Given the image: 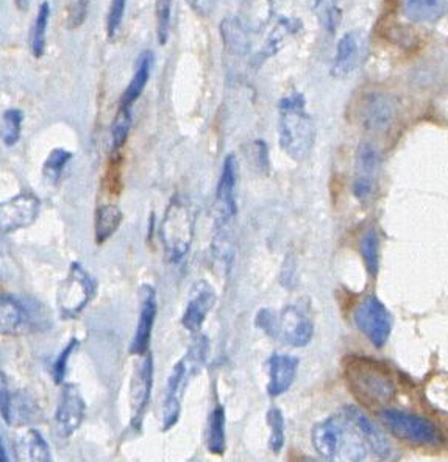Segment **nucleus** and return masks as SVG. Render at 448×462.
Listing matches in <instances>:
<instances>
[{
  "label": "nucleus",
  "mask_w": 448,
  "mask_h": 462,
  "mask_svg": "<svg viewBox=\"0 0 448 462\" xmlns=\"http://www.w3.org/2000/svg\"><path fill=\"white\" fill-rule=\"evenodd\" d=\"M208 350V340L200 336L189 347L188 353L173 366V369L167 378L164 401H163V431H169L177 425L182 416V401L186 387H188L192 377H196L202 369Z\"/></svg>",
  "instance_id": "nucleus-3"
},
{
  "label": "nucleus",
  "mask_w": 448,
  "mask_h": 462,
  "mask_svg": "<svg viewBox=\"0 0 448 462\" xmlns=\"http://www.w3.org/2000/svg\"><path fill=\"white\" fill-rule=\"evenodd\" d=\"M352 391L369 403H386L396 394L391 375L377 361L353 358L345 369Z\"/></svg>",
  "instance_id": "nucleus-5"
},
{
  "label": "nucleus",
  "mask_w": 448,
  "mask_h": 462,
  "mask_svg": "<svg viewBox=\"0 0 448 462\" xmlns=\"http://www.w3.org/2000/svg\"><path fill=\"white\" fill-rule=\"evenodd\" d=\"M127 0H111L108 17H106V36L113 38L117 33L125 13Z\"/></svg>",
  "instance_id": "nucleus-38"
},
{
  "label": "nucleus",
  "mask_w": 448,
  "mask_h": 462,
  "mask_svg": "<svg viewBox=\"0 0 448 462\" xmlns=\"http://www.w3.org/2000/svg\"><path fill=\"white\" fill-rule=\"evenodd\" d=\"M91 0H72L68 11V25L69 29H77L82 25L88 15Z\"/></svg>",
  "instance_id": "nucleus-39"
},
{
  "label": "nucleus",
  "mask_w": 448,
  "mask_h": 462,
  "mask_svg": "<svg viewBox=\"0 0 448 462\" xmlns=\"http://www.w3.org/2000/svg\"><path fill=\"white\" fill-rule=\"evenodd\" d=\"M188 2H189L191 5H194V3H196V2H197V0H188Z\"/></svg>",
  "instance_id": "nucleus-44"
},
{
  "label": "nucleus",
  "mask_w": 448,
  "mask_h": 462,
  "mask_svg": "<svg viewBox=\"0 0 448 462\" xmlns=\"http://www.w3.org/2000/svg\"><path fill=\"white\" fill-rule=\"evenodd\" d=\"M153 389V358L150 353H145L143 359L133 372L130 383V410H131V426L141 428L144 416L149 407L150 395Z\"/></svg>",
  "instance_id": "nucleus-13"
},
{
  "label": "nucleus",
  "mask_w": 448,
  "mask_h": 462,
  "mask_svg": "<svg viewBox=\"0 0 448 462\" xmlns=\"http://www.w3.org/2000/svg\"><path fill=\"white\" fill-rule=\"evenodd\" d=\"M24 113L21 110H6L2 116V140L6 147L15 145L21 138Z\"/></svg>",
  "instance_id": "nucleus-34"
},
{
  "label": "nucleus",
  "mask_w": 448,
  "mask_h": 462,
  "mask_svg": "<svg viewBox=\"0 0 448 462\" xmlns=\"http://www.w3.org/2000/svg\"><path fill=\"white\" fill-rule=\"evenodd\" d=\"M157 311H158L157 292L150 284H144L141 287V311H139L136 333L130 344L131 354L144 356L147 350H149L152 330L157 319Z\"/></svg>",
  "instance_id": "nucleus-18"
},
{
  "label": "nucleus",
  "mask_w": 448,
  "mask_h": 462,
  "mask_svg": "<svg viewBox=\"0 0 448 462\" xmlns=\"http://www.w3.org/2000/svg\"><path fill=\"white\" fill-rule=\"evenodd\" d=\"M86 403L75 384H64L55 411V428L59 438L69 439L82 426Z\"/></svg>",
  "instance_id": "nucleus-14"
},
{
  "label": "nucleus",
  "mask_w": 448,
  "mask_h": 462,
  "mask_svg": "<svg viewBox=\"0 0 448 462\" xmlns=\"http://www.w3.org/2000/svg\"><path fill=\"white\" fill-rule=\"evenodd\" d=\"M380 420L393 436L419 445H438L442 442V433L439 428L425 417L400 410L380 411Z\"/></svg>",
  "instance_id": "nucleus-7"
},
{
  "label": "nucleus",
  "mask_w": 448,
  "mask_h": 462,
  "mask_svg": "<svg viewBox=\"0 0 448 462\" xmlns=\"http://www.w3.org/2000/svg\"><path fill=\"white\" fill-rule=\"evenodd\" d=\"M0 462H11L10 456H8V452H6L3 439H2V442H0Z\"/></svg>",
  "instance_id": "nucleus-42"
},
{
  "label": "nucleus",
  "mask_w": 448,
  "mask_h": 462,
  "mask_svg": "<svg viewBox=\"0 0 448 462\" xmlns=\"http://www.w3.org/2000/svg\"><path fill=\"white\" fill-rule=\"evenodd\" d=\"M97 283L78 263H72L68 277L58 287L57 305L63 319H75L96 297Z\"/></svg>",
  "instance_id": "nucleus-6"
},
{
  "label": "nucleus",
  "mask_w": 448,
  "mask_h": 462,
  "mask_svg": "<svg viewBox=\"0 0 448 462\" xmlns=\"http://www.w3.org/2000/svg\"><path fill=\"white\" fill-rule=\"evenodd\" d=\"M131 108H125V106H119V111L113 120L111 125V149L113 152H117L122 149L129 133L131 129Z\"/></svg>",
  "instance_id": "nucleus-33"
},
{
  "label": "nucleus",
  "mask_w": 448,
  "mask_h": 462,
  "mask_svg": "<svg viewBox=\"0 0 448 462\" xmlns=\"http://www.w3.org/2000/svg\"><path fill=\"white\" fill-rule=\"evenodd\" d=\"M267 425H269V447L270 450L280 454L284 447L286 440V426L283 412L278 407H270L267 412Z\"/></svg>",
  "instance_id": "nucleus-32"
},
{
  "label": "nucleus",
  "mask_w": 448,
  "mask_h": 462,
  "mask_svg": "<svg viewBox=\"0 0 448 462\" xmlns=\"http://www.w3.org/2000/svg\"><path fill=\"white\" fill-rule=\"evenodd\" d=\"M72 153L64 150V149H55L50 152V155L48 159L44 161L43 166V173L44 178L49 180L50 183H58V180L62 178V173L64 171V167L68 166V163L72 159Z\"/></svg>",
  "instance_id": "nucleus-35"
},
{
  "label": "nucleus",
  "mask_w": 448,
  "mask_h": 462,
  "mask_svg": "<svg viewBox=\"0 0 448 462\" xmlns=\"http://www.w3.org/2000/svg\"><path fill=\"white\" fill-rule=\"evenodd\" d=\"M445 8L447 0H405V15L417 24L438 21Z\"/></svg>",
  "instance_id": "nucleus-25"
},
{
  "label": "nucleus",
  "mask_w": 448,
  "mask_h": 462,
  "mask_svg": "<svg viewBox=\"0 0 448 462\" xmlns=\"http://www.w3.org/2000/svg\"><path fill=\"white\" fill-rule=\"evenodd\" d=\"M194 212L191 205L182 196H175L167 205L159 225L166 258L171 263H180L188 254L194 238Z\"/></svg>",
  "instance_id": "nucleus-4"
},
{
  "label": "nucleus",
  "mask_w": 448,
  "mask_h": 462,
  "mask_svg": "<svg viewBox=\"0 0 448 462\" xmlns=\"http://www.w3.org/2000/svg\"><path fill=\"white\" fill-rule=\"evenodd\" d=\"M171 11H172V0H157L155 13H157V36L158 43L164 45L169 38L171 29Z\"/></svg>",
  "instance_id": "nucleus-36"
},
{
  "label": "nucleus",
  "mask_w": 448,
  "mask_h": 462,
  "mask_svg": "<svg viewBox=\"0 0 448 462\" xmlns=\"http://www.w3.org/2000/svg\"><path fill=\"white\" fill-rule=\"evenodd\" d=\"M278 136L280 145L287 157L302 161L310 155L316 139V129L311 116L306 113L303 94L294 92L280 100Z\"/></svg>",
  "instance_id": "nucleus-2"
},
{
  "label": "nucleus",
  "mask_w": 448,
  "mask_h": 462,
  "mask_svg": "<svg viewBox=\"0 0 448 462\" xmlns=\"http://www.w3.org/2000/svg\"><path fill=\"white\" fill-rule=\"evenodd\" d=\"M77 347H78V340L75 338L71 339L68 342V345L63 348V352L58 354L55 363H53L52 375H53V380H55L57 384H62L64 381L66 370H68V363H69V359L73 354V352L77 350Z\"/></svg>",
  "instance_id": "nucleus-37"
},
{
  "label": "nucleus",
  "mask_w": 448,
  "mask_h": 462,
  "mask_svg": "<svg viewBox=\"0 0 448 462\" xmlns=\"http://www.w3.org/2000/svg\"><path fill=\"white\" fill-rule=\"evenodd\" d=\"M381 166L380 150L372 143H361L354 166L353 196L359 203L367 205L375 196L378 172Z\"/></svg>",
  "instance_id": "nucleus-10"
},
{
  "label": "nucleus",
  "mask_w": 448,
  "mask_h": 462,
  "mask_svg": "<svg viewBox=\"0 0 448 462\" xmlns=\"http://www.w3.org/2000/svg\"><path fill=\"white\" fill-rule=\"evenodd\" d=\"M320 2H322V0H316V6H319V5H320Z\"/></svg>",
  "instance_id": "nucleus-45"
},
{
  "label": "nucleus",
  "mask_w": 448,
  "mask_h": 462,
  "mask_svg": "<svg viewBox=\"0 0 448 462\" xmlns=\"http://www.w3.org/2000/svg\"><path fill=\"white\" fill-rule=\"evenodd\" d=\"M41 211V200L30 191L19 192L17 196L2 203L0 217H2V231L13 233L27 229L38 219Z\"/></svg>",
  "instance_id": "nucleus-15"
},
{
  "label": "nucleus",
  "mask_w": 448,
  "mask_h": 462,
  "mask_svg": "<svg viewBox=\"0 0 448 462\" xmlns=\"http://www.w3.org/2000/svg\"><path fill=\"white\" fill-rule=\"evenodd\" d=\"M298 370V358L292 354L273 353L267 361V373H269V383H267V394L270 397H278L289 391L294 384Z\"/></svg>",
  "instance_id": "nucleus-20"
},
{
  "label": "nucleus",
  "mask_w": 448,
  "mask_h": 462,
  "mask_svg": "<svg viewBox=\"0 0 448 462\" xmlns=\"http://www.w3.org/2000/svg\"><path fill=\"white\" fill-rule=\"evenodd\" d=\"M344 412L350 417L353 424L356 425L359 433L363 434L367 447L375 453V456H378L380 459H386L389 456L392 447L389 444V440H387V438L384 436V433L378 428V425L373 424V421L356 406H345Z\"/></svg>",
  "instance_id": "nucleus-21"
},
{
  "label": "nucleus",
  "mask_w": 448,
  "mask_h": 462,
  "mask_svg": "<svg viewBox=\"0 0 448 462\" xmlns=\"http://www.w3.org/2000/svg\"><path fill=\"white\" fill-rule=\"evenodd\" d=\"M397 117V103L383 92H370L359 106V120L363 129L373 135H381L391 129Z\"/></svg>",
  "instance_id": "nucleus-11"
},
{
  "label": "nucleus",
  "mask_w": 448,
  "mask_h": 462,
  "mask_svg": "<svg viewBox=\"0 0 448 462\" xmlns=\"http://www.w3.org/2000/svg\"><path fill=\"white\" fill-rule=\"evenodd\" d=\"M206 447L208 452L222 456L226 448L225 439V410L222 405L212 407L208 417V433H206Z\"/></svg>",
  "instance_id": "nucleus-26"
},
{
  "label": "nucleus",
  "mask_w": 448,
  "mask_h": 462,
  "mask_svg": "<svg viewBox=\"0 0 448 462\" xmlns=\"http://www.w3.org/2000/svg\"><path fill=\"white\" fill-rule=\"evenodd\" d=\"M220 35H222L226 49L238 55H243L250 49L249 38H247L245 27L239 22L238 17H226L220 22Z\"/></svg>",
  "instance_id": "nucleus-28"
},
{
  "label": "nucleus",
  "mask_w": 448,
  "mask_h": 462,
  "mask_svg": "<svg viewBox=\"0 0 448 462\" xmlns=\"http://www.w3.org/2000/svg\"><path fill=\"white\" fill-rule=\"evenodd\" d=\"M277 320L278 316L270 310H261L256 316V326L261 328L266 334L277 338Z\"/></svg>",
  "instance_id": "nucleus-40"
},
{
  "label": "nucleus",
  "mask_w": 448,
  "mask_h": 462,
  "mask_svg": "<svg viewBox=\"0 0 448 462\" xmlns=\"http://www.w3.org/2000/svg\"><path fill=\"white\" fill-rule=\"evenodd\" d=\"M2 419L10 426H29L43 420V412L25 391L11 392L2 375Z\"/></svg>",
  "instance_id": "nucleus-12"
},
{
  "label": "nucleus",
  "mask_w": 448,
  "mask_h": 462,
  "mask_svg": "<svg viewBox=\"0 0 448 462\" xmlns=\"http://www.w3.org/2000/svg\"><path fill=\"white\" fill-rule=\"evenodd\" d=\"M216 291L206 280H198L192 284L188 305L182 317V325L191 333H198L205 319L216 305Z\"/></svg>",
  "instance_id": "nucleus-17"
},
{
  "label": "nucleus",
  "mask_w": 448,
  "mask_h": 462,
  "mask_svg": "<svg viewBox=\"0 0 448 462\" xmlns=\"http://www.w3.org/2000/svg\"><path fill=\"white\" fill-rule=\"evenodd\" d=\"M359 252L364 259L367 273L375 278L380 267V238L375 230L369 229L363 233L359 239Z\"/></svg>",
  "instance_id": "nucleus-30"
},
{
  "label": "nucleus",
  "mask_w": 448,
  "mask_h": 462,
  "mask_svg": "<svg viewBox=\"0 0 448 462\" xmlns=\"http://www.w3.org/2000/svg\"><path fill=\"white\" fill-rule=\"evenodd\" d=\"M298 462H320V461H316V459H300Z\"/></svg>",
  "instance_id": "nucleus-43"
},
{
  "label": "nucleus",
  "mask_w": 448,
  "mask_h": 462,
  "mask_svg": "<svg viewBox=\"0 0 448 462\" xmlns=\"http://www.w3.org/2000/svg\"><path fill=\"white\" fill-rule=\"evenodd\" d=\"M353 320L373 347L381 348L386 345L392 331V317L377 296H367L361 301L354 310Z\"/></svg>",
  "instance_id": "nucleus-8"
},
{
  "label": "nucleus",
  "mask_w": 448,
  "mask_h": 462,
  "mask_svg": "<svg viewBox=\"0 0 448 462\" xmlns=\"http://www.w3.org/2000/svg\"><path fill=\"white\" fill-rule=\"evenodd\" d=\"M152 66H153V53L150 50H144L138 58L135 75H133L130 85L127 86L125 92L122 94V99H120V106L131 108L133 103L141 97L145 85L150 78Z\"/></svg>",
  "instance_id": "nucleus-24"
},
{
  "label": "nucleus",
  "mask_w": 448,
  "mask_h": 462,
  "mask_svg": "<svg viewBox=\"0 0 448 462\" xmlns=\"http://www.w3.org/2000/svg\"><path fill=\"white\" fill-rule=\"evenodd\" d=\"M270 15L269 0H245L240 8L239 22L245 27V30L258 31L263 24L267 22Z\"/></svg>",
  "instance_id": "nucleus-29"
},
{
  "label": "nucleus",
  "mask_w": 448,
  "mask_h": 462,
  "mask_svg": "<svg viewBox=\"0 0 448 462\" xmlns=\"http://www.w3.org/2000/svg\"><path fill=\"white\" fill-rule=\"evenodd\" d=\"M359 62V41L354 33H345L339 39L336 47V55H334L331 73L336 78H345L356 69Z\"/></svg>",
  "instance_id": "nucleus-23"
},
{
  "label": "nucleus",
  "mask_w": 448,
  "mask_h": 462,
  "mask_svg": "<svg viewBox=\"0 0 448 462\" xmlns=\"http://www.w3.org/2000/svg\"><path fill=\"white\" fill-rule=\"evenodd\" d=\"M236 182H238V161L235 155H226L222 172H220L216 200H214V219L216 230L230 229V224L236 216Z\"/></svg>",
  "instance_id": "nucleus-9"
},
{
  "label": "nucleus",
  "mask_w": 448,
  "mask_h": 462,
  "mask_svg": "<svg viewBox=\"0 0 448 462\" xmlns=\"http://www.w3.org/2000/svg\"><path fill=\"white\" fill-rule=\"evenodd\" d=\"M314 334L312 320L298 306L289 305L278 314L277 338L291 347H305Z\"/></svg>",
  "instance_id": "nucleus-16"
},
{
  "label": "nucleus",
  "mask_w": 448,
  "mask_h": 462,
  "mask_svg": "<svg viewBox=\"0 0 448 462\" xmlns=\"http://www.w3.org/2000/svg\"><path fill=\"white\" fill-rule=\"evenodd\" d=\"M124 214L116 205H102L96 211V243L103 244L122 224Z\"/></svg>",
  "instance_id": "nucleus-27"
},
{
  "label": "nucleus",
  "mask_w": 448,
  "mask_h": 462,
  "mask_svg": "<svg viewBox=\"0 0 448 462\" xmlns=\"http://www.w3.org/2000/svg\"><path fill=\"white\" fill-rule=\"evenodd\" d=\"M311 440L326 462H366L369 447L344 411L314 425Z\"/></svg>",
  "instance_id": "nucleus-1"
},
{
  "label": "nucleus",
  "mask_w": 448,
  "mask_h": 462,
  "mask_svg": "<svg viewBox=\"0 0 448 462\" xmlns=\"http://www.w3.org/2000/svg\"><path fill=\"white\" fill-rule=\"evenodd\" d=\"M50 16V5L49 2H43L39 5L38 15L35 22H33L31 35H30V49L31 55L35 58H41L45 50V31H48Z\"/></svg>",
  "instance_id": "nucleus-31"
},
{
  "label": "nucleus",
  "mask_w": 448,
  "mask_h": 462,
  "mask_svg": "<svg viewBox=\"0 0 448 462\" xmlns=\"http://www.w3.org/2000/svg\"><path fill=\"white\" fill-rule=\"evenodd\" d=\"M17 462H53L48 440L38 430H29L16 440Z\"/></svg>",
  "instance_id": "nucleus-22"
},
{
  "label": "nucleus",
  "mask_w": 448,
  "mask_h": 462,
  "mask_svg": "<svg viewBox=\"0 0 448 462\" xmlns=\"http://www.w3.org/2000/svg\"><path fill=\"white\" fill-rule=\"evenodd\" d=\"M36 326V319L21 298L15 296H2L0 301V330L2 334H21Z\"/></svg>",
  "instance_id": "nucleus-19"
},
{
  "label": "nucleus",
  "mask_w": 448,
  "mask_h": 462,
  "mask_svg": "<svg viewBox=\"0 0 448 462\" xmlns=\"http://www.w3.org/2000/svg\"><path fill=\"white\" fill-rule=\"evenodd\" d=\"M339 19H340V15H339V10L338 8H331L328 11V27H330V30L333 31L334 29H336V25L339 22Z\"/></svg>",
  "instance_id": "nucleus-41"
}]
</instances>
